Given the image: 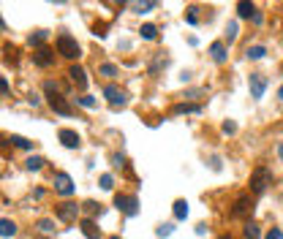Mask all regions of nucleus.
Wrapping results in <instances>:
<instances>
[{
	"instance_id": "nucleus-1",
	"label": "nucleus",
	"mask_w": 283,
	"mask_h": 239,
	"mask_svg": "<svg viewBox=\"0 0 283 239\" xmlns=\"http://www.w3.org/2000/svg\"><path fill=\"white\" fill-rule=\"evenodd\" d=\"M248 185H251V193H254V196H261V193L272 185V171L267 169V166L254 169V174H251V182H248Z\"/></svg>"
},
{
	"instance_id": "nucleus-2",
	"label": "nucleus",
	"mask_w": 283,
	"mask_h": 239,
	"mask_svg": "<svg viewBox=\"0 0 283 239\" xmlns=\"http://www.w3.org/2000/svg\"><path fill=\"white\" fill-rule=\"evenodd\" d=\"M44 90L49 93V106H52V109L57 111V114H63V117H71V114H74V109H71V106L65 104V98L57 93L60 87H57L55 82H47V84H44Z\"/></svg>"
},
{
	"instance_id": "nucleus-3",
	"label": "nucleus",
	"mask_w": 283,
	"mask_h": 239,
	"mask_svg": "<svg viewBox=\"0 0 283 239\" xmlns=\"http://www.w3.org/2000/svg\"><path fill=\"white\" fill-rule=\"evenodd\" d=\"M79 52H82V49H79V44H77L74 35H68V33L57 35V54H63V57H68V60H77Z\"/></svg>"
},
{
	"instance_id": "nucleus-4",
	"label": "nucleus",
	"mask_w": 283,
	"mask_h": 239,
	"mask_svg": "<svg viewBox=\"0 0 283 239\" xmlns=\"http://www.w3.org/2000/svg\"><path fill=\"white\" fill-rule=\"evenodd\" d=\"M114 207H117L123 215L134 217L136 212H139V198H136V196H125V193H117V196H114Z\"/></svg>"
},
{
	"instance_id": "nucleus-5",
	"label": "nucleus",
	"mask_w": 283,
	"mask_h": 239,
	"mask_svg": "<svg viewBox=\"0 0 283 239\" xmlns=\"http://www.w3.org/2000/svg\"><path fill=\"white\" fill-rule=\"evenodd\" d=\"M248 90H251V98L259 101L267 90V76L264 74H251L248 76Z\"/></svg>"
},
{
	"instance_id": "nucleus-6",
	"label": "nucleus",
	"mask_w": 283,
	"mask_h": 239,
	"mask_svg": "<svg viewBox=\"0 0 283 239\" xmlns=\"http://www.w3.org/2000/svg\"><path fill=\"white\" fill-rule=\"evenodd\" d=\"M55 212H57V217H60L63 223H74V220L79 217V212H82V207L74 204V201H65V204H60Z\"/></svg>"
},
{
	"instance_id": "nucleus-7",
	"label": "nucleus",
	"mask_w": 283,
	"mask_h": 239,
	"mask_svg": "<svg viewBox=\"0 0 283 239\" xmlns=\"http://www.w3.org/2000/svg\"><path fill=\"white\" fill-rule=\"evenodd\" d=\"M104 98L109 101L112 106H123L125 101H128V95H125V90H120L117 84H106V87H104Z\"/></svg>"
},
{
	"instance_id": "nucleus-8",
	"label": "nucleus",
	"mask_w": 283,
	"mask_h": 239,
	"mask_svg": "<svg viewBox=\"0 0 283 239\" xmlns=\"http://www.w3.org/2000/svg\"><path fill=\"white\" fill-rule=\"evenodd\" d=\"M52 182H55V190H57L60 196H71V193H74V180H71L68 174H63V171H57Z\"/></svg>"
},
{
	"instance_id": "nucleus-9",
	"label": "nucleus",
	"mask_w": 283,
	"mask_h": 239,
	"mask_svg": "<svg viewBox=\"0 0 283 239\" xmlns=\"http://www.w3.org/2000/svg\"><path fill=\"white\" fill-rule=\"evenodd\" d=\"M57 139L63 141V147H68V150H77L79 144H82V139H79L77 131H71V128H60Z\"/></svg>"
},
{
	"instance_id": "nucleus-10",
	"label": "nucleus",
	"mask_w": 283,
	"mask_h": 239,
	"mask_svg": "<svg viewBox=\"0 0 283 239\" xmlns=\"http://www.w3.org/2000/svg\"><path fill=\"white\" fill-rule=\"evenodd\" d=\"M254 212V201H251V196H240L237 198V204L234 210H231V217H245Z\"/></svg>"
},
{
	"instance_id": "nucleus-11",
	"label": "nucleus",
	"mask_w": 283,
	"mask_h": 239,
	"mask_svg": "<svg viewBox=\"0 0 283 239\" xmlns=\"http://www.w3.org/2000/svg\"><path fill=\"white\" fill-rule=\"evenodd\" d=\"M68 76H71V82L77 84V87H87V74H85L82 65H71Z\"/></svg>"
},
{
	"instance_id": "nucleus-12",
	"label": "nucleus",
	"mask_w": 283,
	"mask_h": 239,
	"mask_svg": "<svg viewBox=\"0 0 283 239\" xmlns=\"http://www.w3.org/2000/svg\"><path fill=\"white\" fill-rule=\"evenodd\" d=\"M33 60H35V65H41V68H49V65L55 63V54L49 52V49H38V52L33 54Z\"/></svg>"
},
{
	"instance_id": "nucleus-13",
	"label": "nucleus",
	"mask_w": 283,
	"mask_h": 239,
	"mask_svg": "<svg viewBox=\"0 0 283 239\" xmlns=\"http://www.w3.org/2000/svg\"><path fill=\"white\" fill-rule=\"evenodd\" d=\"M237 17H240V19H251V17H256V6H254V3H248V0L237 3Z\"/></svg>"
},
{
	"instance_id": "nucleus-14",
	"label": "nucleus",
	"mask_w": 283,
	"mask_h": 239,
	"mask_svg": "<svg viewBox=\"0 0 283 239\" xmlns=\"http://www.w3.org/2000/svg\"><path fill=\"white\" fill-rule=\"evenodd\" d=\"M79 226H82V234H85L87 239H98V237H101V231L95 228V220H90V217H85Z\"/></svg>"
},
{
	"instance_id": "nucleus-15",
	"label": "nucleus",
	"mask_w": 283,
	"mask_h": 239,
	"mask_svg": "<svg viewBox=\"0 0 283 239\" xmlns=\"http://www.w3.org/2000/svg\"><path fill=\"white\" fill-rule=\"evenodd\" d=\"M14 234H17V223L8 220V217H3V220H0V237H3V239H11Z\"/></svg>"
},
{
	"instance_id": "nucleus-16",
	"label": "nucleus",
	"mask_w": 283,
	"mask_h": 239,
	"mask_svg": "<svg viewBox=\"0 0 283 239\" xmlns=\"http://www.w3.org/2000/svg\"><path fill=\"white\" fill-rule=\"evenodd\" d=\"M210 54H212V60H215V63H224V60H226V44L224 41H215L210 47Z\"/></svg>"
},
{
	"instance_id": "nucleus-17",
	"label": "nucleus",
	"mask_w": 283,
	"mask_h": 239,
	"mask_svg": "<svg viewBox=\"0 0 283 239\" xmlns=\"http://www.w3.org/2000/svg\"><path fill=\"white\" fill-rule=\"evenodd\" d=\"M174 217L177 220H185V217H188V201H185V198H177L174 201Z\"/></svg>"
},
{
	"instance_id": "nucleus-18",
	"label": "nucleus",
	"mask_w": 283,
	"mask_h": 239,
	"mask_svg": "<svg viewBox=\"0 0 283 239\" xmlns=\"http://www.w3.org/2000/svg\"><path fill=\"white\" fill-rule=\"evenodd\" d=\"M8 141H11L14 147H19V150H33V141H28L25 136H17V133H11L8 136Z\"/></svg>"
},
{
	"instance_id": "nucleus-19",
	"label": "nucleus",
	"mask_w": 283,
	"mask_h": 239,
	"mask_svg": "<svg viewBox=\"0 0 283 239\" xmlns=\"http://www.w3.org/2000/svg\"><path fill=\"white\" fill-rule=\"evenodd\" d=\"M142 38H144V41H155V35H158V27H155V25H142Z\"/></svg>"
},
{
	"instance_id": "nucleus-20",
	"label": "nucleus",
	"mask_w": 283,
	"mask_h": 239,
	"mask_svg": "<svg viewBox=\"0 0 283 239\" xmlns=\"http://www.w3.org/2000/svg\"><path fill=\"white\" fill-rule=\"evenodd\" d=\"M267 54V49L264 47H259V44H256V47H248V52H245V57L248 60H261Z\"/></svg>"
},
{
	"instance_id": "nucleus-21",
	"label": "nucleus",
	"mask_w": 283,
	"mask_h": 239,
	"mask_svg": "<svg viewBox=\"0 0 283 239\" xmlns=\"http://www.w3.org/2000/svg\"><path fill=\"white\" fill-rule=\"evenodd\" d=\"M44 163H47V160H44L41 155H30V158H28V163H25V166H28V171H38Z\"/></svg>"
},
{
	"instance_id": "nucleus-22",
	"label": "nucleus",
	"mask_w": 283,
	"mask_h": 239,
	"mask_svg": "<svg viewBox=\"0 0 283 239\" xmlns=\"http://www.w3.org/2000/svg\"><path fill=\"white\" fill-rule=\"evenodd\" d=\"M44 41H47V30H38V33L30 35V47H41Z\"/></svg>"
},
{
	"instance_id": "nucleus-23",
	"label": "nucleus",
	"mask_w": 283,
	"mask_h": 239,
	"mask_svg": "<svg viewBox=\"0 0 283 239\" xmlns=\"http://www.w3.org/2000/svg\"><path fill=\"white\" fill-rule=\"evenodd\" d=\"M174 111L180 114V111H185V114H199L201 111V106H191V104H180V106H174Z\"/></svg>"
},
{
	"instance_id": "nucleus-24",
	"label": "nucleus",
	"mask_w": 283,
	"mask_h": 239,
	"mask_svg": "<svg viewBox=\"0 0 283 239\" xmlns=\"http://www.w3.org/2000/svg\"><path fill=\"white\" fill-rule=\"evenodd\" d=\"M245 237H248V239H261L259 226H256V223H248V226H245Z\"/></svg>"
},
{
	"instance_id": "nucleus-25",
	"label": "nucleus",
	"mask_w": 283,
	"mask_h": 239,
	"mask_svg": "<svg viewBox=\"0 0 283 239\" xmlns=\"http://www.w3.org/2000/svg\"><path fill=\"white\" fill-rule=\"evenodd\" d=\"M82 210L87 212V215H101V204H95V201H85Z\"/></svg>"
},
{
	"instance_id": "nucleus-26",
	"label": "nucleus",
	"mask_w": 283,
	"mask_h": 239,
	"mask_svg": "<svg viewBox=\"0 0 283 239\" xmlns=\"http://www.w3.org/2000/svg\"><path fill=\"white\" fill-rule=\"evenodd\" d=\"M98 71H101V76H117V65H112V63H104Z\"/></svg>"
},
{
	"instance_id": "nucleus-27",
	"label": "nucleus",
	"mask_w": 283,
	"mask_h": 239,
	"mask_svg": "<svg viewBox=\"0 0 283 239\" xmlns=\"http://www.w3.org/2000/svg\"><path fill=\"white\" fill-rule=\"evenodd\" d=\"M35 226H38V228H41V231H55V220H47V217H41V220H38V223H35Z\"/></svg>"
},
{
	"instance_id": "nucleus-28",
	"label": "nucleus",
	"mask_w": 283,
	"mask_h": 239,
	"mask_svg": "<svg viewBox=\"0 0 283 239\" xmlns=\"http://www.w3.org/2000/svg\"><path fill=\"white\" fill-rule=\"evenodd\" d=\"M134 8H136L139 14H147L150 8H155V3H153V0H147V3H134Z\"/></svg>"
},
{
	"instance_id": "nucleus-29",
	"label": "nucleus",
	"mask_w": 283,
	"mask_h": 239,
	"mask_svg": "<svg viewBox=\"0 0 283 239\" xmlns=\"http://www.w3.org/2000/svg\"><path fill=\"white\" fill-rule=\"evenodd\" d=\"M101 187H104V190H112V187H114L112 174H101Z\"/></svg>"
},
{
	"instance_id": "nucleus-30",
	"label": "nucleus",
	"mask_w": 283,
	"mask_h": 239,
	"mask_svg": "<svg viewBox=\"0 0 283 239\" xmlns=\"http://www.w3.org/2000/svg\"><path fill=\"white\" fill-rule=\"evenodd\" d=\"M226 38H229V44L237 38V22H229V25H226Z\"/></svg>"
},
{
	"instance_id": "nucleus-31",
	"label": "nucleus",
	"mask_w": 283,
	"mask_h": 239,
	"mask_svg": "<svg viewBox=\"0 0 283 239\" xmlns=\"http://www.w3.org/2000/svg\"><path fill=\"white\" fill-rule=\"evenodd\" d=\"M171 231H174V226H171V223H164V226H158V231H155V234H158V237L164 239V237H169Z\"/></svg>"
},
{
	"instance_id": "nucleus-32",
	"label": "nucleus",
	"mask_w": 283,
	"mask_h": 239,
	"mask_svg": "<svg viewBox=\"0 0 283 239\" xmlns=\"http://www.w3.org/2000/svg\"><path fill=\"white\" fill-rule=\"evenodd\" d=\"M79 106H85V109H93L95 106V98H90V95H82V98H77Z\"/></svg>"
},
{
	"instance_id": "nucleus-33",
	"label": "nucleus",
	"mask_w": 283,
	"mask_h": 239,
	"mask_svg": "<svg viewBox=\"0 0 283 239\" xmlns=\"http://www.w3.org/2000/svg\"><path fill=\"white\" fill-rule=\"evenodd\" d=\"M185 22H188V25H196V22H199V17H196V8H188V14H185Z\"/></svg>"
},
{
	"instance_id": "nucleus-34",
	"label": "nucleus",
	"mask_w": 283,
	"mask_h": 239,
	"mask_svg": "<svg viewBox=\"0 0 283 239\" xmlns=\"http://www.w3.org/2000/svg\"><path fill=\"white\" fill-rule=\"evenodd\" d=\"M112 163L117 166V169H120V166H125V155H120V152H114V155H112Z\"/></svg>"
},
{
	"instance_id": "nucleus-35",
	"label": "nucleus",
	"mask_w": 283,
	"mask_h": 239,
	"mask_svg": "<svg viewBox=\"0 0 283 239\" xmlns=\"http://www.w3.org/2000/svg\"><path fill=\"white\" fill-rule=\"evenodd\" d=\"M267 239H283V231L281 228H272V231L267 234Z\"/></svg>"
},
{
	"instance_id": "nucleus-36",
	"label": "nucleus",
	"mask_w": 283,
	"mask_h": 239,
	"mask_svg": "<svg viewBox=\"0 0 283 239\" xmlns=\"http://www.w3.org/2000/svg\"><path fill=\"white\" fill-rule=\"evenodd\" d=\"M224 133H237V125L234 123H224Z\"/></svg>"
},
{
	"instance_id": "nucleus-37",
	"label": "nucleus",
	"mask_w": 283,
	"mask_h": 239,
	"mask_svg": "<svg viewBox=\"0 0 283 239\" xmlns=\"http://www.w3.org/2000/svg\"><path fill=\"white\" fill-rule=\"evenodd\" d=\"M278 158H281V160H283V141H281V144H278Z\"/></svg>"
},
{
	"instance_id": "nucleus-38",
	"label": "nucleus",
	"mask_w": 283,
	"mask_h": 239,
	"mask_svg": "<svg viewBox=\"0 0 283 239\" xmlns=\"http://www.w3.org/2000/svg\"><path fill=\"white\" fill-rule=\"evenodd\" d=\"M278 98H281V101H283V84H281V90H278Z\"/></svg>"
},
{
	"instance_id": "nucleus-39",
	"label": "nucleus",
	"mask_w": 283,
	"mask_h": 239,
	"mask_svg": "<svg viewBox=\"0 0 283 239\" xmlns=\"http://www.w3.org/2000/svg\"><path fill=\"white\" fill-rule=\"evenodd\" d=\"M109 239H120V237H109Z\"/></svg>"
},
{
	"instance_id": "nucleus-40",
	"label": "nucleus",
	"mask_w": 283,
	"mask_h": 239,
	"mask_svg": "<svg viewBox=\"0 0 283 239\" xmlns=\"http://www.w3.org/2000/svg\"><path fill=\"white\" fill-rule=\"evenodd\" d=\"M218 239H229V237H218Z\"/></svg>"
}]
</instances>
